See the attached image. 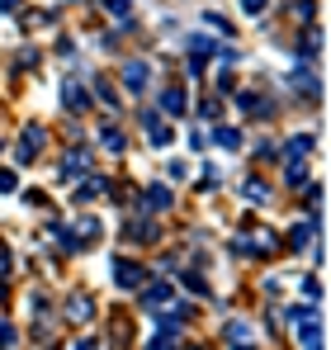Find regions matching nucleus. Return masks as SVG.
Instances as JSON below:
<instances>
[{"instance_id":"nucleus-30","label":"nucleus","mask_w":331,"mask_h":350,"mask_svg":"<svg viewBox=\"0 0 331 350\" xmlns=\"http://www.w3.org/2000/svg\"><path fill=\"white\" fill-rule=\"evenodd\" d=\"M105 10H109L114 19H128V10H133V0H105Z\"/></svg>"},{"instance_id":"nucleus-22","label":"nucleus","mask_w":331,"mask_h":350,"mask_svg":"<svg viewBox=\"0 0 331 350\" xmlns=\"http://www.w3.org/2000/svg\"><path fill=\"white\" fill-rule=\"evenodd\" d=\"M105 189H109V185H105L100 175H85V185L76 189V199H95V194H105Z\"/></svg>"},{"instance_id":"nucleus-19","label":"nucleus","mask_w":331,"mask_h":350,"mask_svg":"<svg viewBox=\"0 0 331 350\" xmlns=\"http://www.w3.org/2000/svg\"><path fill=\"white\" fill-rule=\"evenodd\" d=\"M100 147H109V152H123V147H128V137H123L118 128H109V123H105V128H100Z\"/></svg>"},{"instance_id":"nucleus-8","label":"nucleus","mask_w":331,"mask_h":350,"mask_svg":"<svg viewBox=\"0 0 331 350\" xmlns=\"http://www.w3.org/2000/svg\"><path fill=\"white\" fill-rule=\"evenodd\" d=\"M317 228H322V213H313L308 223H293V232H289V246H293V251H303V246L313 241V232H317Z\"/></svg>"},{"instance_id":"nucleus-11","label":"nucleus","mask_w":331,"mask_h":350,"mask_svg":"<svg viewBox=\"0 0 331 350\" xmlns=\"http://www.w3.org/2000/svg\"><path fill=\"white\" fill-rule=\"evenodd\" d=\"M185 109H189V100H185V90H180V85H170V90H166V95H161V114L180 118V114H185Z\"/></svg>"},{"instance_id":"nucleus-35","label":"nucleus","mask_w":331,"mask_h":350,"mask_svg":"<svg viewBox=\"0 0 331 350\" xmlns=\"http://www.w3.org/2000/svg\"><path fill=\"white\" fill-rule=\"evenodd\" d=\"M265 5H270V0H241V10H246V14H261Z\"/></svg>"},{"instance_id":"nucleus-25","label":"nucleus","mask_w":331,"mask_h":350,"mask_svg":"<svg viewBox=\"0 0 331 350\" xmlns=\"http://www.w3.org/2000/svg\"><path fill=\"white\" fill-rule=\"evenodd\" d=\"M95 95H100V100H105L109 109H118V90H114V85L105 81V76H95Z\"/></svg>"},{"instance_id":"nucleus-17","label":"nucleus","mask_w":331,"mask_h":350,"mask_svg":"<svg viewBox=\"0 0 331 350\" xmlns=\"http://www.w3.org/2000/svg\"><path fill=\"white\" fill-rule=\"evenodd\" d=\"M222 341L246 346V341H251V322H227V327H222Z\"/></svg>"},{"instance_id":"nucleus-24","label":"nucleus","mask_w":331,"mask_h":350,"mask_svg":"<svg viewBox=\"0 0 331 350\" xmlns=\"http://www.w3.org/2000/svg\"><path fill=\"white\" fill-rule=\"evenodd\" d=\"M180 284H185L189 293H209V280H204L199 270H185V275H180Z\"/></svg>"},{"instance_id":"nucleus-3","label":"nucleus","mask_w":331,"mask_h":350,"mask_svg":"<svg viewBox=\"0 0 331 350\" xmlns=\"http://www.w3.org/2000/svg\"><path fill=\"white\" fill-rule=\"evenodd\" d=\"M142 280H147V275H142L137 260H128V256L114 260V284H118V289H142Z\"/></svg>"},{"instance_id":"nucleus-31","label":"nucleus","mask_w":331,"mask_h":350,"mask_svg":"<svg viewBox=\"0 0 331 350\" xmlns=\"http://www.w3.org/2000/svg\"><path fill=\"white\" fill-rule=\"evenodd\" d=\"M19 189V175L14 171H0V194H14Z\"/></svg>"},{"instance_id":"nucleus-32","label":"nucleus","mask_w":331,"mask_h":350,"mask_svg":"<svg viewBox=\"0 0 331 350\" xmlns=\"http://www.w3.org/2000/svg\"><path fill=\"white\" fill-rule=\"evenodd\" d=\"M209 29H218L222 38H232V33H237V29H232V24H227V19H222V14H209Z\"/></svg>"},{"instance_id":"nucleus-39","label":"nucleus","mask_w":331,"mask_h":350,"mask_svg":"<svg viewBox=\"0 0 331 350\" xmlns=\"http://www.w3.org/2000/svg\"><path fill=\"white\" fill-rule=\"evenodd\" d=\"M0 152H5V142H0Z\"/></svg>"},{"instance_id":"nucleus-2","label":"nucleus","mask_w":331,"mask_h":350,"mask_svg":"<svg viewBox=\"0 0 331 350\" xmlns=\"http://www.w3.org/2000/svg\"><path fill=\"white\" fill-rule=\"evenodd\" d=\"M43 142H48V128H43V123H29V128L19 133V147H14V157H19V161H34V157L43 152Z\"/></svg>"},{"instance_id":"nucleus-18","label":"nucleus","mask_w":331,"mask_h":350,"mask_svg":"<svg viewBox=\"0 0 331 350\" xmlns=\"http://www.w3.org/2000/svg\"><path fill=\"white\" fill-rule=\"evenodd\" d=\"M175 341H180V322H166V327H157V336L147 346H175Z\"/></svg>"},{"instance_id":"nucleus-26","label":"nucleus","mask_w":331,"mask_h":350,"mask_svg":"<svg viewBox=\"0 0 331 350\" xmlns=\"http://www.w3.org/2000/svg\"><path fill=\"white\" fill-rule=\"evenodd\" d=\"M128 237L133 241H152L157 237V223H128Z\"/></svg>"},{"instance_id":"nucleus-29","label":"nucleus","mask_w":331,"mask_h":350,"mask_svg":"<svg viewBox=\"0 0 331 350\" xmlns=\"http://www.w3.org/2000/svg\"><path fill=\"white\" fill-rule=\"evenodd\" d=\"M308 147H313V137H289L284 152H289V157H308Z\"/></svg>"},{"instance_id":"nucleus-1","label":"nucleus","mask_w":331,"mask_h":350,"mask_svg":"<svg viewBox=\"0 0 331 350\" xmlns=\"http://www.w3.org/2000/svg\"><path fill=\"white\" fill-rule=\"evenodd\" d=\"M142 284H147V280H142ZM142 298H147V308H152V312H161L166 322H189V303H185V298H175V289H170L166 280L147 284Z\"/></svg>"},{"instance_id":"nucleus-9","label":"nucleus","mask_w":331,"mask_h":350,"mask_svg":"<svg viewBox=\"0 0 331 350\" xmlns=\"http://www.w3.org/2000/svg\"><path fill=\"white\" fill-rule=\"evenodd\" d=\"M123 85H128L133 95H142V90H147V62H128V66H123Z\"/></svg>"},{"instance_id":"nucleus-37","label":"nucleus","mask_w":331,"mask_h":350,"mask_svg":"<svg viewBox=\"0 0 331 350\" xmlns=\"http://www.w3.org/2000/svg\"><path fill=\"white\" fill-rule=\"evenodd\" d=\"M10 265H14V260H10V251H5V246H0V280H5V275H10Z\"/></svg>"},{"instance_id":"nucleus-12","label":"nucleus","mask_w":331,"mask_h":350,"mask_svg":"<svg viewBox=\"0 0 331 350\" xmlns=\"http://www.w3.org/2000/svg\"><path fill=\"white\" fill-rule=\"evenodd\" d=\"M284 185H289V189H303V185H308V166H303V157H289V166H284Z\"/></svg>"},{"instance_id":"nucleus-20","label":"nucleus","mask_w":331,"mask_h":350,"mask_svg":"<svg viewBox=\"0 0 331 350\" xmlns=\"http://www.w3.org/2000/svg\"><path fill=\"white\" fill-rule=\"evenodd\" d=\"M289 322H293V327H308V322H317V303H303V308H289Z\"/></svg>"},{"instance_id":"nucleus-21","label":"nucleus","mask_w":331,"mask_h":350,"mask_svg":"<svg viewBox=\"0 0 331 350\" xmlns=\"http://www.w3.org/2000/svg\"><path fill=\"white\" fill-rule=\"evenodd\" d=\"M251 251H265V256H275V251H279V237L270 232V228H261V232H256V241H251Z\"/></svg>"},{"instance_id":"nucleus-10","label":"nucleus","mask_w":331,"mask_h":350,"mask_svg":"<svg viewBox=\"0 0 331 350\" xmlns=\"http://www.w3.org/2000/svg\"><path fill=\"white\" fill-rule=\"evenodd\" d=\"M237 109L241 114H251V118H261V114H270V105L256 95V90H237Z\"/></svg>"},{"instance_id":"nucleus-13","label":"nucleus","mask_w":331,"mask_h":350,"mask_svg":"<svg viewBox=\"0 0 331 350\" xmlns=\"http://www.w3.org/2000/svg\"><path fill=\"white\" fill-rule=\"evenodd\" d=\"M142 204H147V208H152V213H166V208H170V204H175V199H170V189H166V185H152V189H147V194H142Z\"/></svg>"},{"instance_id":"nucleus-28","label":"nucleus","mask_w":331,"mask_h":350,"mask_svg":"<svg viewBox=\"0 0 331 350\" xmlns=\"http://www.w3.org/2000/svg\"><path fill=\"white\" fill-rule=\"evenodd\" d=\"M303 293H308V303H322V280L308 275V280H303Z\"/></svg>"},{"instance_id":"nucleus-33","label":"nucleus","mask_w":331,"mask_h":350,"mask_svg":"<svg viewBox=\"0 0 331 350\" xmlns=\"http://www.w3.org/2000/svg\"><path fill=\"white\" fill-rule=\"evenodd\" d=\"M232 256H241V260H246V256H256V251H251V241H241V237H237V241H232Z\"/></svg>"},{"instance_id":"nucleus-27","label":"nucleus","mask_w":331,"mask_h":350,"mask_svg":"<svg viewBox=\"0 0 331 350\" xmlns=\"http://www.w3.org/2000/svg\"><path fill=\"white\" fill-rule=\"evenodd\" d=\"M303 194H308V208L317 213V208H322V185H317V180H308V185H303Z\"/></svg>"},{"instance_id":"nucleus-6","label":"nucleus","mask_w":331,"mask_h":350,"mask_svg":"<svg viewBox=\"0 0 331 350\" xmlns=\"http://www.w3.org/2000/svg\"><path fill=\"white\" fill-rule=\"evenodd\" d=\"M66 317H71V322H90V317H95V298H90V293H71V298H66Z\"/></svg>"},{"instance_id":"nucleus-15","label":"nucleus","mask_w":331,"mask_h":350,"mask_svg":"<svg viewBox=\"0 0 331 350\" xmlns=\"http://www.w3.org/2000/svg\"><path fill=\"white\" fill-rule=\"evenodd\" d=\"M213 142H218L222 152H237V147H241V133L227 128V123H218V128H213Z\"/></svg>"},{"instance_id":"nucleus-23","label":"nucleus","mask_w":331,"mask_h":350,"mask_svg":"<svg viewBox=\"0 0 331 350\" xmlns=\"http://www.w3.org/2000/svg\"><path fill=\"white\" fill-rule=\"evenodd\" d=\"M241 194H246L251 204H265V199H270V189H265L261 180H241Z\"/></svg>"},{"instance_id":"nucleus-4","label":"nucleus","mask_w":331,"mask_h":350,"mask_svg":"<svg viewBox=\"0 0 331 350\" xmlns=\"http://www.w3.org/2000/svg\"><path fill=\"white\" fill-rule=\"evenodd\" d=\"M62 105H66V114H85V109H90V95H85V85L66 76V81H62Z\"/></svg>"},{"instance_id":"nucleus-14","label":"nucleus","mask_w":331,"mask_h":350,"mask_svg":"<svg viewBox=\"0 0 331 350\" xmlns=\"http://www.w3.org/2000/svg\"><path fill=\"white\" fill-rule=\"evenodd\" d=\"M85 171H90V157H85V152H66L62 175H66V180H76V175H85Z\"/></svg>"},{"instance_id":"nucleus-34","label":"nucleus","mask_w":331,"mask_h":350,"mask_svg":"<svg viewBox=\"0 0 331 350\" xmlns=\"http://www.w3.org/2000/svg\"><path fill=\"white\" fill-rule=\"evenodd\" d=\"M14 341H19V336H14V327H10V322H0V346H14Z\"/></svg>"},{"instance_id":"nucleus-36","label":"nucleus","mask_w":331,"mask_h":350,"mask_svg":"<svg viewBox=\"0 0 331 350\" xmlns=\"http://www.w3.org/2000/svg\"><path fill=\"white\" fill-rule=\"evenodd\" d=\"M298 14H303V19H313V14H317V0H303V5H298Z\"/></svg>"},{"instance_id":"nucleus-5","label":"nucleus","mask_w":331,"mask_h":350,"mask_svg":"<svg viewBox=\"0 0 331 350\" xmlns=\"http://www.w3.org/2000/svg\"><path fill=\"white\" fill-rule=\"evenodd\" d=\"M66 232H71V251H81L100 237V218H76V228H66Z\"/></svg>"},{"instance_id":"nucleus-16","label":"nucleus","mask_w":331,"mask_h":350,"mask_svg":"<svg viewBox=\"0 0 331 350\" xmlns=\"http://www.w3.org/2000/svg\"><path fill=\"white\" fill-rule=\"evenodd\" d=\"M293 85H298V90H308L313 100H322V85H317V76H313L308 66H298V71H293Z\"/></svg>"},{"instance_id":"nucleus-7","label":"nucleus","mask_w":331,"mask_h":350,"mask_svg":"<svg viewBox=\"0 0 331 350\" xmlns=\"http://www.w3.org/2000/svg\"><path fill=\"white\" fill-rule=\"evenodd\" d=\"M142 128H147L152 147H170V123H166L161 114H142Z\"/></svg>"},{"instance_id":"nucleus-38","label":"nucleus","mask_w":331,"mask_h":350,"mask_svg":"<svg viewBox=\"0 0 331 350\" xmlns=\"http://www.w3.org/2000/svg\"><path fill=\"white\" fill-rule=\"evenodd\" d=\"M0 10H5V14H14V10H19V0H0Z\"/></svg>"}]
</instances>
